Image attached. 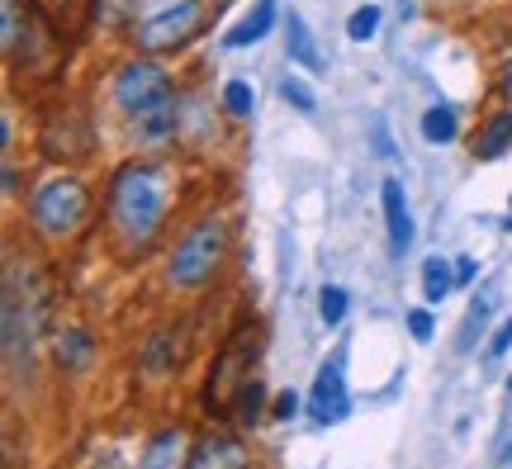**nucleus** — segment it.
<instances>
[{"instance_id": "obj_28", "label": "nucleus", "mask_w": 512, "mask_h": 469, "mask_svg": "<svg viewBox=\"0 0 512 469\" xmlns=\"http://www.w3.org/2000/svg\"><path fill=\"white\" fill-rule=\"evenodd\" d=\"M508 346H512V318H503V327H498L494 342H489V361H498V356H503Z\"/></svg>"}, {"instance_id": "obj_27", "label": "nucleus", "mask_w": 512, "mask_h": 469, "mask_svg": "<svg viewBox=\"0 0 512 469\" xmlns=\"http://www.w3.org/2000/svg\"><path fill=\"white\" fill-rule=\"evenodd\" d=\"M408 332H413L418 342H432V332H437L432 313H427V308H408Z\"/></svg>"}, {"instance_id": "obj_16", "label": "nucleus", "mask_w": 512, "mask_h": 469, "mask_svg": "<svg viewBox=\"0 0 512 469\" xmlns=\"http://www.w3.org/2000/svg\"><path fill=\"white\" fill-rule=\"evenodd\" d=\"M451 285H456L451 266H446L441 256H432V261L422 266V299H427V304H441V299L451 294Z\"/></svg>"}, {"instance_id": "obj_30", "label": "nucleus", "mask_w": 512, "mask_h": 469, "mask_svg": "<svg viewBox=\"0 0 512 469\" xmlns=\"http://www.w3.org/2000/svg\"><path fill=\"white\" fill-rule=\"evenodd\" d=\"M456 280L460 285H470V280H475V256H460L456 261Z\"/></svg>"}, {"instance_id": "obj_32", "label": "nucleus", "mask_w": 512, "mask_h": 469, "mask_svg": "<svg viewBox=\"0 0 512 469\" xmlns=\"http://www.w3.org/2000/svg\"><path fill=\"white\" fill-rule=\"evenodd\" d=\"M5 195H19V171L15 166H5Z\"/></svg>"}, {"instance_id": "obj_5", "label": "nucleus", "mask_w": 512, "mask_h": 469, "mask_svg": "<svg viewBox=\"0 0 512 469\" xmlns=\"http://www.w3.org/2000/svg\"><path fill=\"white\" fill-rule=\"evenodd\" d=\"M114 105L124 109L128 119H147L157 109L176 105V86H171V76L157 62H128L119 81H114Z\"/></svg>"}, {"instance_id": "obj_24", "label": "nucleus", "mask_w": 512, "mask_h": 469, "mask_svg": "<svg viewBox=\"0 0 512 469\" xmlns=\"http://www.w3.org/2000/svg\"><path fill=\"white\" fill-rule=\"evenodd\" d=\"M280 95H285V100H290V105L299 109V114H313V109H318L313 91L304 86V81H299V76H285V81H280Z\"/></svg>"}, {"instance_id": "obj_17", "label": "nucleus", "mask_w": 512, "mask_h": 469, "mask_svg": "<svg viewBox=\"0 0 512 469\" xmlns=\"http://www.w3.org/2000/svg\"><path fill=\"white\" fill-rule=\"evenodd\" d=\"M261 408H266V384H261V379H247L238 389V398H233V413H238L242 427H256V422H261Z\"/></svg>"}, {"instance_id": "obj_12", "label": "nucleus", "mask_w": 512, "mask_h": 469, "mask_svg": "<svg viewBox=\"0 0 512 469\" xmlns=\"http://www.w3.org/2000/svg\"><path fill=\"white\" fill-rule=\"evenodd\" d=\"M271 24H275V0H256L252 15H242L238 24H233L228 48H252V43H261V38L271 34Z\"/></svg>"}, {"instance_id": "obj_13", "label": "nucleus", "mask_w": 512, "mask_h": 469, "mask_svg": "<svg viewBox=\"0 0 512 469\" xmlns=\"http://www.w3.org/2000/svg\"><path fill=\"white\" fill-rule=\"evenodd\" d=\"M285 53H290V62H299L304 72H323V53L313 48V34L309 24L290 10V24H285Z\"/></svg>"}, {"instance_id": "obj_15", "label": "nucleus", "mask_w": 512, "mask_h": 469, "mask_svg": "<svg viewBox=\"0 0 512 469\" xmlns=\"http://www.w3.org/2000/svg\"><path fill=\"white\" fill-rule=\"evenodd\" d=\"M91 356H95V337L86 332V327H72V332L57 337V361H62V370L81 375V370L91 365Z\"/></svg>"}, {"instance_id": "obj_25", "label": "nucleus", "mask_w": 512, "mask_h": 469, "mask_svg": "<svg viewBox=\"0 0 512 469\" xmlns=\"http://www.w3.org/2000/svg\"><path fill=\"white\" fill-rule=\"evenodd\" d=\"M489 308H494V299H475V304H470V318H465V327H460V351L475 346V327L489 318Z\"/></svg>"}, {"instance_id": "obj_18", "label": "nucleus", "mask_w": 512, "mask_h": 469, "mask_svg": "<svg viewBox=\"0 0 512 469\" xmlns=\"http://www.w3.org/2000/svg\"><path fill=\"white\" fill-rule=\"evenodd\" d=\"M456 133H460L456 109L437 105V109H427V114H422V138H427V143H451Z\"/></svg>"}, {"instance_id": "obj_14", "label": "nucleus", "mask_w": 512, "mask_h": 469, "mask_svg": "<svg viewBox=\"0 0 512 469\" xmlns=\"http://www.w3.org/2000/svg\"><path fill=\"white\" fill-rule=\"evenodd\" d=\"M508 147H512V109H503V114H494L489 124L479 128L475 157H479V162H498Z\"/></svg>"}, {"instance_id": "obj_6", "label": "nucleus", "mask_w": 512, "mask_h": 469, "mask_svg": "<svg viewBox=\"0 0 512 469\" xmlns=\"http://www.w3.org/2000/svg\"><path fill=\"white\" fill-rule=\"evenodd\" d=\"M200 24H204L200 0H176V5H166L157 15H147L143 24L133 29V38H138V48H147V53H166V48L190 43V38L200 34Z\"/></svg>"}, {"instance_id": "obj_19", "label": "nucleus", "mask_w": 512, "mask_h": 469, "mask_svg": "<svg viewBox=\"0 0 512 469\" xmlns=\"http://www.w3.org/2000/svg\"><path fill=\"white\" fill-rule=\"evenodd\" d=\"M138 133H143L147 143H166V138L176 133V105L157 109V114H147V119H138Z\"/></svg>"}, {"instance_id": "obj_26", "label": "nucleus", "mask_w": 512, "mask_h": 469, "mask_svg": "<svg viewBox=\"0 0 512 469\" xmlns=\"http://www.w3.org/2000/svg\"><path fill=\"white\" fill-rule=\"evenodd\" d=\"M19 38H24V29H19V0H5V34H0V43H5L10 57L19 53Z\"/></svg>"}, {"instance_id": "obj_2", "label": "nucleus", "mask_w": 512, "mask_h": 469, "mask_svg": "<svg viewBox=\"0 0 512 469\" xmlns=\"http://www.w3.org/2000/svg\"><path fill=\"white\" fill-rule=\"evenodd\" d=\"M38 332H43V285L29 266L10 261V271H5V356L10 365L19 361V351L29 361Z\"/></svg>"}, {"instance_id": "obj_31", "label": "nucleus", "mask_w": 512, "mask_h": 469, "mask_svg": "<svg viewBox=\"0 0 512 469\" xmlns=\"http://www.w3.org/2000/svg\"><path fill=\"white\" fill-rule=\"evenodd\" d=\"M498 86H503V95H508V100H512V57H508V62H503V76H498Z\"/></svg>"}, {"instance_id": "obj_7", "label": "nucleus", "mask_w": 512, "mask_h": 469, "mask_svg": "<svg viewBox=\"0 0 512 469\" xmlns=\"http://www.w3.org/2000/svg\"><path fill=\"white\" fill-rule=\"evenodd\" d=\"M309 413L318 427H337V422H347L351 413V394H347V379H342V361H332L318 370L309 389Z\"/></svg>"}, {"instance_id": "obj_3", "label": "nucleus", "mask_w": 512, "mask_h": 469, "mask_svg": "<svg viewBox=\"0 0 512 469\" xmlns=\"http://www.w3.org/2000/svg\"><path fill=\"white\" fill-rule=\"evenodd\" d=\"M223 261H228V223H223V218H204V223H195V228L181 237V247L171 256L166 275H171V285L200 289L219 275Z\"/></svg>"}, {"instance_id": "obj_22", "label": "nucleus", "mask_w": 512, "mask_h": 469, "mask_svg": "<svg viewBox=\"0 0 512 469\" xmlns=\"http://www.w3.org/2000/svg\"><path fill=\"white\" fill-rule=\"evenodd\" d=\"M318 313H323V323L328 327L342 323V318H347V289H337V285L323 289V294H318Z\"/></svg>"}, {"instance_id": "obj_21", "label": "nucleus", "mask_w": 512, "mask_h": 469, "mask_svg": "<svg viewBox=\"0 0 512 469\" xmlns=\"http://www.w3.org/2000/svg\"><path fill=\"white\" fill-rule=\"evenodd\" d=\"M223 105H228V114H233V119H252L256 91L247 86V81H228V91H223Z\"/></svg>"}, {"instance_id": "obj_11", "label": "nucleus", "mask_w": 512, "mask_h": 469, "mask_svg": "<svg viewBox=\"0 0 512 469\" xmlns=\"http://www.w3.org/2000/svg\"><path fill=\"white\" fill-rule=\"evenodd\" d=\"M380 204H384V223H389V247L403 256V247L413 242V218H408V199H403L399 181L380 185Z\"/></svg>"}, {"instance_id": "obj_33", "label": "nucleus", "mask_w": 512, "mask_h": 469, "mask_svg": "<svg viewBox=\"0 0 512 469\" xmlns=\"http://www.w3.org/2000/svg\"><path fill=\"white\" fill-rule=\"evenodd\" d=\"M91 469H119V455H114V451H110V455H100V460H95Z\"/></svg>"}, {"instance_id": "obj_34", "label": "nucleus", "mask_w": 512, "mask_h": 469, "mask_svg": "<svg viewBox=\"0 0 512 469\" xmlns=\"http://www.w3.org/2000/svg\"><path fill=\"white\" fill-rule=\"evenodd\" d=\"M508 394H512V379H508Z\"/></svg>"}, {"instance_id": "obj_1", "label": "nucleus", "mask_w": 512, "mask_h": 469, "mask_svg": "<svg viewBox=\"0 0 512 469\" xmlns=\"http://www.w3.org/2000/svg\"><path fill=\"white\" fill-rule=\"evenodd\" d=\"M166 204H171V185L166 171L152 162H128L114 171L110 181V228L124 242V252H147L157 233H162Z\"/></svg>"}, {"instance_id": "obj_4", "label": "nucleus", "mask_w": 512, "mask_h": 469, "mask_svg": "<svg viewBox=\"0 0 512 469\" xmlns=\"http://www.w3.org/2000/svg\"><path fill=\"white\" fill-rule=\"evenodd\" d=\"M29 214H34V228L48 242H67L91 218V195H86V185L76 181V176H53L48 185H38Z\"/></svg>"}, {"instance_id": "obj_29", "label": "nucleus", "mask_w": 512, "mask_h": 469, "mask_svg": "<svg viewBox=\"0 0 512 469\" xmlns=\"http://www.w3.org/2000/svg\"><path fill=\"white\" fill-rule=\"evenodd\" d=\"M294 413H299V394L290 389V394H280V398H275V417H280V422H290Z\"/></svg>"}, {"instance_id": "obj_23", "label": "nucleus", "mask_w": 512, "mask_h": 469, "mask_svg": "<svg viewBox=\"0 0 512 469\" xmlns=\"http://www.w3.org/2000/svg\"><path fill=\"white\" fill-rule=\"evenodd\" d=\"M375 29H380V5H361V10H356V15L347 19V34L356 38V43L375 38Z\"/></svg>"}, {"instance_id": "obj_20", "label": "nucleus", "mask_w": 512, "mask_h": 469, "mask_svg": "<svg viewBox=\"0 0 512 469\" xmlns=\"http://www.w3.org/2000/svg\"><path fill=\"white\" fill-rule=\"evenodd\" d=\"M171 361H176V351H171V332H157V337L147 342V351H143V365L152 370V375H166Z\"/></svg>"}, {"instance_id": "obj_9", "label": "nucleus", "mask_w": 512, "mask_h": 469, "mask_svg": "<svg viewBox=\"0 0 512 469\" xmlns=\"http://www.w3.org/2000/svg\"><path fill=\"white\" fill-rule=\"evenodd\" d=\"M185 469H252V455H247V446H242L238 436L214 432L190 451V465Z\"/></svg>"}, {"instance_id": "obj_10", "label": "nucleus", "mask_w": 512, "mask_h": 469, "mask_svg": "<svg viewBox=\"0 0 512 469\" xmlns=\"http://www.w3.org/2000/svg\"><path fill=\"white\" fill-rule=\"evenodd\" d=\"M190 451H185V432L181 427H162L138 455V469H185Z\"/></svg>"}, {"instance_id": "obj_8", "label": "nucleus", "mask_w": 512, "mask_h": 469, "mask_svg": "<svg viewBox=\"0 0 512 469\" xmlns=\"http://www.w3.org/2000/svg\"><path fill=\"white\" fill-rule=\"evenodd\" d=\"M247 337H252V332H238V342L219 356L214 379H209V403H228V398H238V389L247 384L242 370H252V356H256V342L247 346Z\"/></svg>"}, {"instance_id": "obj_35", "label": "nucleus", "mask_w": 512, "mask_h": 469, "mask_svg": "<svg viewBox=\"0 0 512 469\" xmlns=\"http://www.w3.org/2000/svg\"><path fill=\"white\" fill-rule=\"evenodd\" d=\"M508 228H512V223H508Z\"/></svg>"}]
</instances>
